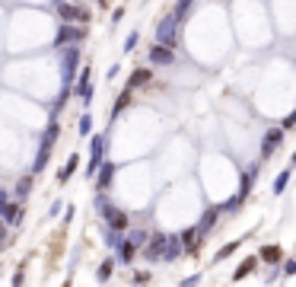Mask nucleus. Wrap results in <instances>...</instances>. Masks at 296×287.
Wrapping results in <instances>:
<instances>
[{
    "label": "nucleus",
    "mask_w": 296,
    "mask_h": 287,
    "mask_svg": "<svg viewBox=\"0 0 296 287\" xmlns=\"http://www.w3.org/2000/svg\"><path fill=\"white\" fill-rule=\"evenodd\" d=\"M178 20L176 16H162V23L156 26V45H166V48H176L178 45Z\"/></svg>",
    "instance_id": "1"
},
{
    "label": "nucleus",
    "mask_w": 296,
    "mask_h": 287,
    "mask_svg": "<svg viewBox=\"0 0 296 287\" xmlns=\"http://www.w3.org/2000/svg\"><path fill=\"white\" fill-rule=\"evenodd\" d=\"M58 16H60V23L64 26H90V7H83V4H58Z\"/></svg>",
    "instance_id": "2"
},
{
    "label": "nucleus",
    "mask_w": 296,
    "mask_h": 287,
    "mask_svg": "<svg viewBox=\"0 0 296 287\" xmlns=\"http://www.w3.org/2000/svg\"><path fill=\"white\" fill-rule=\"evenodd\" d=\"M99 207L106 211V223H108V230H112V233L128 230V214H124V211H118V207H108L106 198H99Z\"/></svg>",
    "instance_id": "3"
},
{
    "label": "nucleus",
    "mask_w": 296,
    "mask_h": 287,
    "mask_svg": "<svg viewBox=\"0 0 296 287\" xmlns=\"http://www.w3.org/2000/svg\"><path fill=\"white\" fill-rule=\"evenodd\" d=\"M83 39H86V26H64V23H60L54 45L58 48H67V45H76V42H83Z\"/></svg>",
    "instance_id": "4"
},
{
    "label": "nucleus",
    "mask_w": 296,
    "mask_h": 287,
    "mask_svg": "<svg viewBox=\"0 0 296 287\" xmlns=\"http://www.w3.org/2000/svg\"><path fill=\"white\" fill-rule=\"evenodd\" d=\"M280 141H284V128H271L264 134V144H261V160H271L274 150L280 147Z\"/></svg>",
    "instance_id": "5"
},
{
    "label": "nucleus",
    "mask_w": 296,
    "mask_h": 287,
    "mask_svg": "<svg viewBox=\"0 0 296 287\" xmlns=\"http://www.w3.org/2000/svg\"><path fill=\"white\" fill-rule=\"evenodd\" d=\"M150 64H153V67H169V64H176V51L166 48V45H153V48H150Z\"/></svg>",
    "instance_id": "6"
},
{
    "label": "nucleus",
    "mask_w": 296,
    "mask_h": 287,
    "mask_svg": "<svg viewBox=\"0 0 296 287\" xmlns=\"http://www.w3.org/2000/svg\"><path fill=\"white\" fill-rule=\"evenodd\" d=\"M60 64H64V80L70 83L74 74H76V64H80V51H76V48H64V51H60Z\"/></svg>",
    "instance_id": "7"
},
{
    "label": "nucleus",
    "mask_w": 296,
    "mask_h": 287,
    "mask_svg": "<svg viewBox=\"0 0 296 287\" xmlns=\"http://www.w3.org/2000/svg\"><path fill=\"white\" fill-rule=\"evenodd\" d=\"M90 77H92V71H90V64L80 71V80H76V96H80L83 102H90L92 99V83H90Z\"/></svg>",
    "instance_id": "8"
},
{
    "label": "nucleus",
    "mask_w": 296,
    "mask_h": 287,
    "mask_svg": "<svg viewBox=\"0 0 296 287\" xmlns=\"http://www.w3.org/2000/svg\"><path fill=\"white\" fill-rule=\"evenodd\" d=\"M102 147H106V137H92V160H90V166H86V176H96V172H99Z\"/></svg>",
    "instance_id": "9"
},
{
    "label": "nucleus",
    "mask_w": 296,
    "mask_h": 287,
    "mask_svg": "<svg viewBox=\"0 0 296 287\" xmlns=\"http://www.w3.org/2000/svg\"><path fill=\"white\" fill-rule=\"evenodd\" d=\"M255 265H258V255H248L246 262H242L236 271H232V281H242V277H248L252 271H255Z\"/></svg>",
    "instance_id": "10"
},
{
    "label": "nucleus",
    "mask_w": 296,
    "mask_h": 287,
    "mask_svg": "<svg viewBox=\"0 0 296 287\" xmlns=\"http://www.w3.org/2000/svg\"><path fill=\"white\" fill-rule=\"evenodd\" d=\"M112 179H115V163H102V172H99V191H106L108 185H112Z\"/></svg>",
    "instance_id": "11"
},
{
    "label": "nucleus",
    "mask_w": 296,
    "mask_h": 287,
    "mask_svg": "<svg viewBox=\"0 0 296 287\" xmlns=\"http://www.w3.org/2000/svg\"><path fill=\"white\" fill-rule=\"evenodd\" d=\"M76 163H80V156H76V153H70V160H67V166L58 172V182H60V185H64V182H70V176L76 172Z\"/></svg>",
    "instance_id": "12"
},
{
    "label": "nucleus",
    "mask_w": 296,
    "mask_h": 287,
    "mask_svg": "<svg viewBox=\"0 0 296 287\" xmlns=\"http://www.w3.org/2000/svg\"><path fill=\"white\" fill-rule=\"evenodd\" d=\"M137 246H140V242H134V239L121 242V262H134V255H137Z\"/></svg>",
    "instance_id": "13"
},
{
    "label": "nucleus",
    "mask_w": 296,
    "mask_h": 287,
    "mask_svg": "<svg viewBox=\"0 0 296 287\" xmlns=\"http://www.w3.org/2000/svg\"><path fill=\"white\" fill-rule=\"evenodd\" d=\"M191 7H194V0H178V4H176V10H172V16H176V20L182 23V20H185V16L191 13Z\"/></svg>",
    "instance_id": "14"
},
{
    "label": "nucleus",
    "mask_w": 296,
    "mask_h": 287,
    "mask_svg": "<svg viewBox=\"0 0 296 287\" xmlns=\"http://www.w3.org/2000/svg\"><path fill=\"white\" fill-rule=\"evenodd\" d=\"M146 80H150V71H146V67H144V71H134V74H130V80H128V90H134V86H144Z\"/></svg>",
    "instance_id": "15"
},
{
    "label": "nucleus",
    "mask_w": 296,
    "mask_h": 287,
    "mask_svg": "<svg viewBox=\"0 0 296 287\" xmlns=\"http://www.w3.org/2000/svg\"><path fill=\"white\" fill-rule=\"evenodd\" d=\"M216 217H220V207H210V211L204 214V220H201V233H207V230L214 227V223H216Z\"/></svg>",
    "instance_id": "16"
},
{
    "label": "nucleus",
    "mask_w": 296,
    "mask_h": 287,
    "mask_svg": "<svg viewBox=\"0 0 296 287\" xmlns=\"http://www.w3.org/2000/svg\"><path fill=\"white\" fill-rule=\"evenodd\" d=\"M258 258H264V262H280V249H277V246H268V249H261V255Z\"/></svg>",
    "instance_id": "17"
},
{
    "label": "nucleus",
    "mask_w": 296,
    "mask_h": 287,
    "mask_svg": "<svg viewBox=\"0 0 296 287\" xmlns=\"http://www.w3.org/2000/svg\"><path fill=\"white\" fill-rule=\"evenodd\" d=\"M112 271H115V262H112V258H106V262L99 265V281H108Z\"/></svg>",
    "instance_id": "18"
},
{
    "label": "nucleus",
    "mask_w": 296,
    "mask_h": 287,
    "mask_svg": "<svg viewBox=\"0 0 296 287\" xmlns=\"http://www.w3.org/2000/svg\"><path fill=\"white\" fill-rule=\"evenodd\" d=\"M29 188H32V176H22V179H20V185H16V195L26 198V195H29Z\"/></svg>",
    "instance_id": "19"
},
{
    "label": "nucleus",
    "mask_w": 296,
    "mask_h": 287,
    "mask_svg": "<svg viewBox=\"0 0 296 287\" xmlns=\"http://www.w3.org/2000/svg\"><path fill=\"white\" fill-rule=\"evenodd\" d=\"M286 182H290V169H284L280 176H277V182H274V191H277V195H280V191L286 188Z\"/></svg>",
    "instance_id": "20"
},
{
    "label": "nucleus",
    "mask_w": 296,
    "mask_h": 287,
    "mask_svg": "<svg viewBox=\"0 0 296 287\" xmlns=\"http://www.w3.org/2000/svg\"><path fill=\"white\" fill-rule=\"evenodd\" d=\"M128 102H130V90H124V93L118 96V102H115V115H118V112H121V109L128 106Z\"/></svg>",
    "instance_id": "21"
},
{
    "label": "nucleus",
    "mask_w": 296,
    "mask_h": 287,
    "mask_svg": "<svg viewBox=\"0 0 296 287\" xmlns=\"http://www.w3.org/2000/svg\"><path fill=\"white\" fill-rule=\"evenodd\" d=\"M280 128H284V131H290V128H296V109H293L290 115H286V118L280 121Z\"/></svg>",
    "instance_id": "22"
},
{
    "label": "nucleus",
    "mask_w": 296,
    "mask_h": 287,
    "mask_svg": "<svg viewBox=\"0 0 296 287\" xmlns=\"http://www.w3.org/2000/svg\"><path fill=\"white\" fill-rule=\"evenodd\" d=\"M236 246H239V242H230V246H223L220 252H216V262H220V258H226V255H232V252H236Z\"/></svg>",
    "instance_id": "23"
},
{
    "label": "nucleus",
    "mask_w": 296,
    "mask_h": 287,
    "mask_svg": "<svg viewBox=\"0 0 296 287\" xmlns=\"http://www.w3.org/2000/svg\"><path fill=\"white\" fill-rule=\"evenodd\" d=\"M90 131H92V118L83 115V118H80V134H90Z\"/></svg>",
    "instance_id": "24"
},
{
    "label": "nucleus",
    "mask_w": 296,
    "mask_h": 287,
    "mask_svg": "<svg viewBox=\"0 0 296 287\" xmlns=\"http://www.w3.org/2000/svg\"><path fill=\"white\" fill-rule=\"evenodd\" d=\"M137 42H140V36H137V32H130V36H128V42H124V51H134V45H137Z\"/></svg>",
    "instance_id": "25"
},
{
    "label": "nucleus",
    "mask_w": 296,
    "mask_h": 287,
    "mask_svg": "<svg viewBox=\"0 0 296 287\" xmlns=\"http://www.w3.org/2000/svg\"><path fill=\"white\" fill-rule=\"evenodd\" d=\"M58 4H80V0H58Z\"/></svg>",
    "instance_id": "26"
},
{
    "label": "nucleus",
    "mask_w": 296,
    "mask_h": 287,
    "mask_svg": "<svg viewBox=\"0 0 296 287\" xmlns=\"http://www.w3.org/2000/svg\"><path fill=\"white\" fill-rule=\"evenodd\" d=\"M290 163H293V166H296V153H293V160H290Z\"/></svg>",
    "instance_id": "27"
},
{
    "label": "nucleus",
    "mask_w": 296,
    "mask_h": 287,
    "mask_svg": "<svg viewBox=\"0 0 296 287\" xmlns=\"http://www.w3.org/2000/svg\"><path fill=\"white\" fill-rule=\"evenodd\" d=\"M99 4H106V0H99Z\"/></svg>",
    "instance_id": "28"
},
{
    "label": "nucleus",
    "mask_w": 296,
    "mask_h": 287,
    "mask_svg": "<svg viewBox=\"0 0 296 287\" xmlns=\"http://www.w3.org/2000/svg\"><path fill=\"white\" fill-rule=\"evenodd\" d=\"M64 287H70V284H64Z\"/></svg>",
    "instance_id": "29"
}]
</instances>
